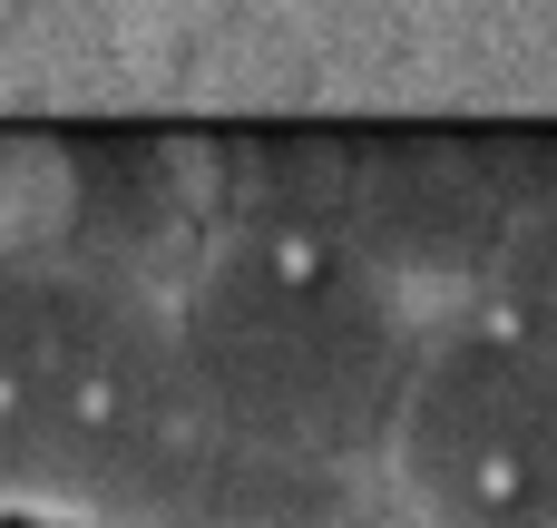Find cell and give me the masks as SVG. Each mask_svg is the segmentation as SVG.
<instances>
[{"mask_svg": "<svg viewBox=\"0 0 557 528\" xmlns=\"http://www.w3.org/2000/svg\"><path fill=\"white\" fill-rule=\"evenodd\" d=\"M59 167V225L39 245L78 255V265H108L127 284H176L196 265V245L215 235V216H196V186H186V147L166 127H59L49 147Z\"/></svg>", "mask_w": 557, "mask_h": 528, "instance_id": "5b68a950", "label": "cell"}, {"mask_svg": "<svg viewBox=\"0 0 557 528\" xmlns=\"http://www.w3.org/2000/svg\"><path fill=\"white\" fill-rule=\"evenodd\" d=\"M480 314H499L509 333H529V343H548V353H557V216L509 225V245H499V274H490V294H480Z\"/></svg>", "mask_w": 557, "mask_h": 528, "instance_id": "8992f818", "label": "cell"}, {"mask_svg": "<svg viewBox=\"0 0 557 528\" xmlns=\"http://www.w3.org/2000/svg\"><path fill=\"white\" fill-rule=\"evenodd\" d=\"M166 314L235 451L352 470V480L392 461L401 402L441 333L352 245L313 225H264V216H215L196 265L166 284Z\"/></svg>", "mask_w": 557, "mask_h": 528, "instance_id": "6da1fadb", "label": "cell"}, {"mask_svg": "<svg viewBox=\"0 0 557 528\" xmlns=\"http://www.w3.org/2000/svg\"><path fill=\"white\" fill-rule=\"evenodd\" d=\"M215 216H264V225H313L352 245L392 294H411L431 323L480 314L509 216L490 176L470 167L460 127H225L215 137Z\"/></svg>", "mask_w": 557, "mask_h": 528, "instance_id": "7a4b0ae2", "label": "cell"}, {"mask_svg": "<svg viewBox=\"0 0 557 528\" xmlns=\"http://www.w3.org/2000/svg\"><path fill=\"white\" fill-rule=\"evenodd\" d=\"M382 480L421 528H557V353L499 314H450Z\"/></svg>", "mask_w": 557, "mask_h": 528, "instance_id": "3957f363", "label": "cell"}, {"mask_svg": "<svg viewBox=\"0 0 557 528\" xmlns=\"http://www.w3.org/2000/svg\"><path fill=\"white\" fill-rule=\"evenodd\" d=\"M0 186H10V137H0Z\"/></svg>", "mask_w": 557, "mask_h": 528, "instance_id": "52a82bcc", "label": "cell"}, {"mask_svg": "<svg viewBox=\"0 0 557 528\" xmlns=\"http://www.w3.org/2000/svg\"><path fill=\"white\" fill-rule=\"evenodd\" d=\"M157 284H127L108 265H78L59 245H0V509L49 500L78 412Z\"/></svg>", "mask_w": 557, "mask_h": 528, "instance_id": "277c9868", "label": "cell"}]
</instances>
